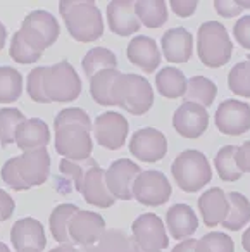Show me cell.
Listing matches in <instances>:
<instances>
[{
  "mask_svg": "<svg viewBox=\"0 0 250 252\" xmlns=\"http://www.w3.org/2000/svg\"><path fill=\"white\" fill-rule=\"evenodd\" d=\"M198 211L205 226L214 228L218 224H222L229 211V200L224 190L219 187H212L205 193H202L198 197Z\"/></svg>",
  "mask_w": 250,
  "mask_h": 252,
  "instance_id": "obj_22",
  "label": "cell"
},
{
  "mask_svg": "<svg viewBox=\"0 0 250 252\" xmlns=\"http://www.w3.org/2000/svg\"><path fill=\"white\" fill-rule=\"evenodd\" d=\"M173 126L183 138H198L205 133L209 126V114L205 107L191 102H183L174 111Z\"/></svg>",
  "mask_w": 250,
  "mask_h": 252,
  "instance_id": "obj_16",
  "label": "cell"
},
{
  "mask_svg": "<svg viewBox=\"0 0 250 252\" xmlns=\"http://www.w3.org/2000/svg\"><path fill=\"white\" fill-rule=\"evenodd\" d=\"M83 71L88 78L95 76L97 73L105 69H116L118 67V57L114 56V52L104 47H95V49L88 50L87 56L81 61Z\"/></svg>",
  "mask_w": 250,
  "mask_h": 252,
  "instance_id": "obj_31",
  "label": "cell"
},
{
  "mask_svg": "<svg viewBox=\"0 0 250 252\" xmlns=\"http://www.w3.org/2000/svg\"><path fill=\"white\" fill-rule=\"evenodd\" d=\"M233 36L236 43L245 50H250V16H243L233 26Z\"/></svg>",
  "mask_w": 250,
  "mask_h": 252,
  "instance_id": "obj_42",
  "label": "cell"
},
{
  "mask_svg": "<svg viewBox=\"0 0 250 252\" xmlns=\"http://www.w3.org/2000/svg\"><path fill=\"white\" fill-rule=\"evenodd\" d=\"M214 123L221 133L238 137L250 130V105L235 98L221 102L216 109Z\"/></svg>",
  "mask_w": 250,
  "mask_h": 252,
  "instance_id": "obj_11",
  "label": "cell"
},
{
  "mask_svg": "<svg viewBox=\"0 0 250 252\" xmlns=\"http://www.w3.org/2000/svg\"><path fill=\"white\" fill-rule=\"evenodd\" d=\"M59 12L76 42L90 43L104 35L102 12L94 0H61Z\"/></svg>",
  "mask_w": 250,
  "mask_h": 252,
  "instance_id": "obj_3",
  "label": "cell"
},
{
  "mask_svg": "<svg viewBox=\"0 0 250 252\" xmlns=\"http://www.w3.org/2000/svg\"><path fill=\"white\" fill-rule=\"evenodd\" d=\"M228 87L233 94L250 98V56L233 66L228 74Z\"/></svg>",
  "mask_w": 250,
  "mask_h": 252,
  "instance_id": "obj_36",
  "label": "cell"
},
{
  "mask_svg": "<svg viewBox=\"0 0 250 252\" xmlns=\"http://www.w3.org/2000/svg\"><path fill=\"white\" fill-rule=\"evenodd\" d=\"M5 40H7V30H5L4 23H0V50L5 47Z\"/></svg>",
  "mask_w": 250,
  "mask_h": 252,
  "instance_id": "obj_49",
  "label": "cell"
},
{
  "mask_svg": "<svg viewBox=\"0 0 250 252\" xmlns=\"http://www.w3.org/2000/svg\"><path fill=\"white\" fill-rule=\"evenodd\" d=\"M43 73L45 67H35L31 73L28 74V81H26V90L31 100L40 102V104H49L45 97V90H43Z\"/></svg>",
  "mask_w": 250,
  "mask_h": 252,
  "instance_id": "obj_40",
  "label": "cell"
},
{
  "mask_svg": "<svg viewBox=\"0 0 250 252\" xmlns=\"http://www.w3.org/2000/svg\"><path fill=\"white\" fill-rule=\"evenodd\" d=\"M242 247L245 252H250V226L245 230V233L242 235Z\"/></svg>",
  "mask_w": 250,
  "mask_h": 252,
  "instance_id": "obj_48",
  "label": "cell"
},
{
  "mask_svg": "<svg viewBox=\"0 0 250 252\" xmlns=\"http://www.w3.org/2000/svg\"><path fill=\"white\" fill-rule=\"evenodd\" d=\"M140 173H142L140 166L131 159H118L112 162L109 169H105V183L112 197L121 200H131L133 185Z\"/></svg>",
  "mask_w": 250,
  "mask_h": 252,
  "instance_id": "obj_13",
  "label": "cell"
},
{
  "mask_svg": "<svg viewBox=\"0 0 250 252\" xmlns=\"http://www.w3.org/2000/svg\"><path fill=\"white\" fill-rule=\"evenodd\" d=\"M197 52L204 66H226L233 54V42L226 26L219 21L202 23L197 33Z\"/></svg>",
  "mask_w": 250,
  "mask_h": 252,
  "instance_id": "obj_4",
  "label": "cell"
},
{
  "mask_svg": "<svg viewBox=\"0 0 250 252\" xmlns=\"http://www.w3.org/2000/svg\"><path fill=\"white\" fill-rule=\"evenodd\" d=\"M21 36L28 45H31L35 50L43 54V50L49 49L59 38V23L50 12L47 11H33L23 19Z\"/></svg>",
  "mask_w": 250,
  "mask_h": 252,
  "instance_id": "obj_8",
  "label": "cell"
},
{
  "mask_svg": "<svg viewBox=\"0 0 250 252\" xmlns=\"http://www.w3.org/2000/svg\"><path fill=\"white\" fill-rule=\"evenodd\" d=\"M129 240L131 237H128L125 230L111 228V230H105L97 244L83 247V252H128Z\"/></svg>",
  "mask_w": 250,
  "mask_h": 252,
  "instance_id": "obj_33",
  "label": "cell"
},
{
  "mask_svg": "<svg viewBox=\"0 0 250 252\" xmlns=\"http://www.w3.org/2000/svg\"><path fill=\"white\" fill-rule=\"evenodd\" d=\"M188 80L176 67H164L156 74V87L159 94L166 98L183 97L187 92Z\"/></svg>",
  "mask_w": 250,
  "mask_h": 252,
  "instance_id": "obj_25",
  "label": "cell"
},
{
  "mask_svg": "<svg viewBox=\"0 0 250 252\" xmlns=\"http://www.w3.org/2000/svg\"><path fill=\"white\" fill-rule=\"evenodd\" d=\"M129 63L145 73H154L160 64V50L156 40L145 35H138L129 42L126 50Z\"/></svg>",
  "mask_w": 250,
  "mask_h": 252,
  "instance_id": "obj_20",
  "label": "cell"
},
{
  "mask_svg": "<svg viewBox=\"0 0 250 252\" xmlns=\"http://www.w3.org/2000/svg\"><path fill=\"white\" fill-rule=\"evenodd\" d=\"M236 151H238L236 145H224L216 154L214 166L222 182H236L242 178L243 173L240 171L238 164H236Z\"/></svg>",
  "mask_w": 250,
  "mask_h": 252,
  "instance_id": "obj_32",
  "label": "cell"
},
{
  "mask_svg": "<svg viewBox=\"0 0 250 252\" xmlns=\"http://www.w3.org/2000/svg\"><path fill=\"white\" fill-rule=\"evenodd\" d=\"M169 5L176 16H180V18H190L197 11L198 2H195V0H171Z\"/></svg>",
  "mask_w": 250,
  "mask_h": 252,
  "instance_id": "obj_43",
  "label": "cell"
},
{
  "mask_svg": "<svg viewBox=\"0 0 250 252\" xmlns=\"http://www.w3.org/2000/svg\"><path fill=\"white\" fill-rule=\"evenodd\" d=\"M135 11L147 28H160L167 21V4L164 0H138L135 2Z\"/></svg>",
  "mask_w": 250,
  "mask_h": 252,
  "instance_id": "obj_30",
  "label": "cell"
},
{
  "mask_svg": "<svg viewBox=\"0 0 250 252\" xmlns=\"http://www.w3.org/2000/svg\"><path fill=\"white\" fill-rule=\"evenodd\" d=\"M97 164L95 159H87V161H69V159H62L59 164V171H61V176L66 178L67 183H73L74 189L80 190L81 187V182H83L85 175L90 168Z\"/></svg>",
  "mask_w": 250,
  "mask_h": 252,
  "instance_id": "obj_37",
  "label": "cell"
},
{
  "mask_svg": "<svg viewBox=\"0 0 250 252\" xmlns=\"http://www.w3.org/2000/svg\"><path fill=\"white\" fill-rule=\"evenodd\" d=\"M166 226L171 237L187 240L198 230V218L188 204H174L166 213Z\"/></svg>",
  "mask_w": 250,
  "mask_h": 252,
  "instance_id": "obj_23",
  "label": "cell"
},
{
  "mask_svg": "<svg viewBox=\"0 0 250 252\" xmlns=\"http://www.w3.org/2000/svg\"><path fill=\"white\" fill-rule=\"evenodd\" d=\"M171 252H197V240H193V238H187V240L178 242Z\"/></svg>",
  "mask_w": 250,
  "mask_h": 252,
  "instance_id": "obj_46",
  "label": "cell"
},
{
  "mask_svg": "<svg viewBox=\"0 0 250 252\" xmlns=\"http://www.w3.org/2000/svg\"><path fill=\"white\" fill-rule=\"evenodd\" d=\"M43 90L45 97L50 102H73L81 94V78L76 69L67 61L45 67L43 73Z\"/></svg>",
  "mask_w": 250,
  "mask_h": 252,
  "instance_id": "obj_7",
  "label": "cell"
},
{
  "mask_svg": "<svg viewBox=\"0 0 250 252\" xmlns=\"http://www.w3.org/2000/svg\"><path fill=\"white\" fill-rule=\"evenodd\" d=\"M114 105L128 111L129 114L142 116L150 111L154 104V90L149 80L140 74H119L112 92Z\"/></svg>",
  "mask_w": 250,
  "mask_h": 252,
  "instance_id": "obj_6",
  "label": "cell"
},
{
  "mask_svg": "<svg viewBox=\"0 0 250 252\" xmlns=\"http://www.w3.org/2000/svg\"><path fill=\"white\" fill-rule=\"evenodd\" d=\"M80 211V207L74 204H59L56 209L52 211L49 218L50 231L52 237L56 238L59 244H71L69 238V223L71 218Z\"/></svg>",
  "mask_w": 250,
  "mask_h": 252,
  "instance_id": "obj_29",
  "label": "cell"
},
{
  "mask_svg": "<svg viewBox=\"0 0 250 252\" xmlns=\"http://www.w3.org/2000/svg\"><path fill=\"white\" fill-rule=\"evenodd\" d=\"M50 252H81V251H78L73 244H61L57 247L50 249Z\"/></svg>",
  "mask_w": 250,
  "mask_h": 252,
  "instance_id": "obj_47",
  "label": "cell"
},
{
  "mask_svg": "<svg viewBox=\"0 0 250 252\" xmlns=\"http://www.w3.org/2000/svg\"><path fill=\"white\" fill-rule=\"evenodd\" d=\"M23 76L19 71L9 66H0V102L11 104L21 97Z\"/></svg>",
  "mask_w": 250,
  "mask_h": 252,
  "instance_id": "obj_34",
  "label": "cell"
},
{
  "mask_svg": "<svg viewBox=\"0 0 250 252\" xmlns=\"http://www.w3.org/2000/svg\"><path fill=\"white\" fill-rule=\"evenodd\" d=\"M119 74L121 73L118 69H105L90 78V95L97 104L114 105L112 92H114V83Z\"/></svg>",
  "mask_w": 250,
  "mask_h": 252,
  "instance_id": "obj_28",
  "label": "cell"
},
{
  "mask_svg": "<svg viewBox=\"0 0 250 252\" xmlns=\"http://www.w3.org/2000/svg\"><path fill=\"white\" fill-rule=\"evenodd\" d=\"M14 209H16L14 199L7 192H4V190L0 189V221H7L14 214Z\"/></svg>",
  "mask_w": 250,
  "mask_h": 252,
  "instance_id": "obj_44",
  "label": "cell"
},
{
  "mask_svg": "<svg viewBox=\"0 0 250 252\" xmlns=\"http://www.w3.org/2000/svg\"><path fill=\"white\" fill-rule=\"evenodd\" d=\"M11 240L18 252L26 251V249L43 251L47 245L43 224L35 218H23L16 221L11 230Z\"/></svg>",
  "mask_w": 250,
  "mask_h": 252,
  "instance_id": "obj_19",
  "label": "cell"
},
{
  "mask_svg": "<svg viewBox=\"0 0 250 252\" xmlns=\"http://www.w3.org/2000/svg\"><path fill=\"white\" fill-rule=\"evenodd\" d=\"M105 233V220L94 211H78L69 223L71 244L88 247L97 244Z\"/></svg>",
  "mask_w": 250,
  "mask_h": 252,
  "instance_id": "obj_14",
  "label": "cell"
},
{
  "mask_svg": "<svg viewBox=\"0 0 250 252\" xmlns=\"http://www.w3.org/2000/svg\"><path fill=\"white\" fill-rule=\"evenodd\" d=\"M0 252H11V249H9L4 242H0Z\"/></svg>",
  "mask_w": 250,
  "mask_h": 252,
  "instance_id": "obj_51",
  "label": "cell"
},
{
  "mask_svg": "<svg viewBox=\"0 0 250 252\" xmlns=\"http://www.w3.org/2000/svg\"><path fill=\"white\" fill-rule=\"evenodd\" d=\"M236 164L242 173H250V140L243 142L236 151Z\"/></svg>",
  "mask_w": 250,
  "mask_h": 252,
  "instance_id": "obj_45",
  "label": "cell"
},
{
  "mask_svg": "<svg viewBox=\"0 0 250 252\" xmlns=\"http://www.w3.org/2000/svg\"><path fill=\"white\" fill-rule=\"evenodd\" d=\"M21 252H42V251H36V249H26V251H21Z\"/></svg>",
  "mask_w": 250,
  "mask_h": 252,
  "instance_id": "obj_52",
  "label": "cell"
},
{
  "mask_svg": "<svg viewBox=\"0 0 250 252\" xmlns=\"http://www.w3.org/2000/svg\"><path fill=\"white\" fill-rule=\"evenodd\" d=\"M197 252H235V242L229 235L211 231L197 240Z\"/></svg>",
  "mask_w": 250,
  "mask_h": 252,
  "instance_id": "obj_38",
  "label": "cell"
},
{
  "mask_svg": "<svg viewBox=\"0 0 250 252\" xmlns=\"http://www.w3.org/2000/svg\"><path fill=\"white\" fill-rule=\"evenodd\" d=\"M171 183L162 171L149 169L142 171L133 185V199H136L143 206H162L171 199Z\"/></svg>",
  "mask_w": 250,
  "mask_h": 252,
  "instance_id": "obj_9",
  "label": "cell"
},
{
  "mask_svg": "<svg viewBox=\"0 0 250 252\" xmlns=\"http://www.w3.org/2000/svg\"><path fill=\"white\" fill-rule=\"evenodd\" d=\"M162 52L169 63H188L193 54V36L187 28H171L162 35Z\"/></svg>",
  "mask_w": 250,
  "mask_h": 252,
  "instance_id": "obj_21",
  "label": "cell"
},
{
  "mask_svg": "<svg viewBox=\"0 0 250 252\" xmlns=\"http://www.w3.org/2000/svg\"><path fill=\"white\" fill-rule=\"evenodd\" d=\"M50 175V156L47 147L26 151L11 158L2 166V180L16 192H25L31 187L43 185Z\"/></svg>",
  "mask_w": 250,
  "mask_h": 252,
  "instance_id": "obj_2",
  "label": "cell"
},
{
  "mask_svg": "<svg viewBox=\"0 0 250 252\" xmlns=\"http://www.w3.org/2000/svg\"><path fill=\"white\" fill-rule=\"evenodd\" d=\"M95 140L109 151H118L126 144L129 133V123L123 114L107 111L95 119Z\"/></svg>",
  "mask_w": 250,
  "mask_h": 252,
  "instance_id": "obj_12",
  "label": "cell"
},
{
  "mask_svg": "<svg viewBox=\"0 0 250 252\" xmlns=\"http://www.w3.org/2000/svg\"><path fill=\"white\" fill-rule=\"evenodd\" d=\"M214 9L222 18H235L243 9H250V0H214Z\"/></svg>",
  "mask_w": 250,
  "mask_h": 252,
  "instance_id": "obj_41",
  "label": "cell"
},
{
  "mask_svg": "<svg viewBox=\"0 0 250 252\" xmlns=\"http://www.w3.org/2000/svg\"><path fill=\"white\" fill-rule=\"evenodd\" d=\"M171 175L183 192L195 193L212 180V169L205 154L188 149L176 156L171 164Z\"/></svg>",
  "mask_w": 250,
  "mask_h": 252,
  "instance_id": "obj_5",
  "label": "cell"
},
{
  "mask_svg": "<svg viewBox=\"0 0 250 252\" xmlns=\"http://www.w3.org/2000/svg\"><path fill=\"white\" fill-rule=\"evenodd\" d=\"M25 114L19 109L4 107L0 109V142L2 145H9L16 140L18 126L25 121Z\"/></svg>",
  "mask_w": 250,
  "mask_h": 252,
  "instance_id": "obj_35",
  "label": "cell"
},
{
  "mask_svg": "<svg viewBox=\"0 0 250 252\" xmlns=\"http://www.w3.org/2000/svg\"><path fill=\"white\" fill-rule=\"evenodd\" d=\"M107 21L112 33L119 36H129L138 33L140 23L135 11V2L131 0H112L107 5Z\"/></svg>",
  "mask_w": 250,
  "mask_h": 252,
  "instance_id": "obj_17",
  "label": "cell"
},
{
  "mask_svg": "<svg viewBox=\"0 0 250 252\" xmlns=\"http://www.w3.org/2000/svg\"><path fill=\"white\" fill-rule=\"evenodd\" d=\"M16 145L23 151H35V149L47 147L50 142V130L47 123L40 118L25 119L18 126L16 131Z\"/></svg>",
  "mask_w": 250,
  "mask_h": 252,
  "instance_id": "obj_24",
  "label": "cell"
},
{
  "mask_svg": "<svg viewBox=\"0 0 250 252\" xmlns=\"http://www.w3.org/2000/svg\"><path fill=\"white\" fill-rule=\"evenodd\" d=\"M216 95H218V87L212 80L205 76H193L188 80L187 92H185L183 98L185 102H191V104H198L202 107H209L214 102Z\"/></svg>",
  "mask_w": 250,
  "mask_h": 252,
  "instance_id": "obj_26",
  "label": "cell"
},
{
  "mask_svg": "<svg viewBox=\"0 0 250 252\" xmlns=\"http://www.w3.org/2000/svg\"><path fill=\"white\" fill-rule=\"evenodd\" d=\"M78 192L83 195V199L88 204L95 207H102V209H107L116 202L112 193L109 192L107 183H105V169H102L98 164L88 169Z\"/></svg>",
  "mask_w": 250,
  "mask_h": 252,
  "instance_id": "obj_18",
  "label": "cell"
},
{
  "mask_svg": "<svg viewBox=\"0 0 250 252\" xmlns=\"http://www.w3.org/2000/svg\"><path fill=\"white\" fill-rule=\"evenodd\" d=\"M228 200L229 211L226 220L222 221V226L226 230L238 231L243 226H247V223L250 221V200L240 192L228 193Z\"/></svg>",
  "mask_w": 250,
  "mask_h": 252,
  "instance_id": "obj_27",
  "label": "cell"
},
{
  "mask_svg": "<svg viewBox=\"0 0 250 252\" xmlns=\"http://www.w3.org/2000/svg\"><path fill=\"white\" fill-rule=\"evenodd\" d=\"M56 130V151L69 161H87L92 149V121L90 116L80 107L62 109L54 119Z\"/></svg>",
  "mask_w": 250,
  "mask_h": 252,
  "instance_id": "obj_1",
  "label": "cell"
},
{
  "mask_svg": "<svg viewBox=\"0 0 250 252\" xmlns=\"http://www.w3.org/2000/svg\"><path fill=\"white\" fill-rule=\"evenodd\" d=\"M133 238L149 252H160L169 245L164 221L156 213H143L131 224Z\"/></svg>",
  "mask_w": 250,
  "mask_h": 252,
  "instance_id": "obj_10",
  "label": "cell"
},
{
  "mask_svg": "<svg viewBox=\"0 0 250 252\" xmlns=\"http://www.w3.org/2000/svg\"><path fill=\"white\" fill-rule=\"evenodd\" d=\"M129 152L142 162H157L167 154V140L156 128H142L129 140Z\"/></svg>",
  "mask_w": 250,
  "mask_h": 252,
  "instance_id": "obj_15",
  "label": "cell"
},
{
  "mask_svg": "<svg viewBox=\"0 0 250 252\" xmlns=\"http://www.w3.org/2000/svg\"><path fill=\"white\" fill-rule=\"evenodd\" d=\"M9 54H11L12 59L19 64H33V63H36V61H40V57H42V52H38V50H35L31 45H28L19 32L14 33V36H12Z\"/></svg>",
  "mask_w": 250,
  "mask_h": 252,
  "instance_id": "obj_39",
  "label": "cell"
},
{
  "mask_svg": "<svg viewBox=\"0 0 250 252\" xmlns=\"http://www.w3.org/2000/svg\"><path fill=\"white\" fill-rule=\"evenodd\" d=\"M128 252H149V251H145V249H142L138 244H136V240L131 237V240H129V249H128Z\"/></svg>",
  "mask_w": 250,
  "mask_h": 252,
  "instance_id": "obj_50",
  "label": "cell"
}]
</instances>
